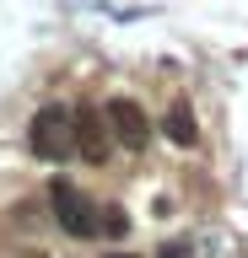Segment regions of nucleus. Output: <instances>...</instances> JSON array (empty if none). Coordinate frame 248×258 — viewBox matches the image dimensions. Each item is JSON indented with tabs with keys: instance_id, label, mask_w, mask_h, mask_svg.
<instances>
[{
	"instance_id": "1",
	"label": "nucleus",
	"mask_w": 248,
	"mask_h": 258,
	"mask_svg": "<svg viewBox=\"0 0 248 258\" xmlns=\"http://www.w3.org/2000/svg\"><path fill=\"white\" fill-rule=\"evenodd\" d=\"M27 151L38 161H65L76 151V113L49 102V108L33 113V124H27Z\"/></svg>"
},
{
	"instance_id": "2",
	"label": "nucleus",
	"mask_w": 248,
	"mask_h": 258,
	"mask_svg": "<svg viewBox=\"0 0 248 258\" xmlns=\"http://www.w3.org/2000/svg\"><path fill=\"white\" fill-rule=\"evenodd\" d=\"M49 205H54V221H60V231H65V237H81V242L97 237V205H92L76 183L54 177V183H49Z\"/></svg>"
},
{
	"instance_id": "3",
	"label": "nucleus",
	"mask_w": 248,
	"mask_h": 258,
	"mask_svg": "<svg viewBox=\"0 0 248 258\" xmlns=\"http://www.w3.org/2000/svg\"><path fill=\"white\" fill-rule=\"evenodd\" d=\"M103 118H108V129L119 135V145H130V151H146L151 135H157V124L146 118V108H140L135 97H108V102H103Z\"/></svg>"
},
{
	"instance_id": "4",
	"label": "nucleus",
	"mask_w": 248,
	"mask_h": 258,
	"mask_svg": "<svg viewBox=\"0 0 248 258\" xmlns=\"http://www.w3.org/2000/svg\"><path fill=\"white\" fill-rule=\"evenodd\" d=\"M76 156L86 167L108 161V129H103V113H92V108H76Z\"/></svg>"
},
{
	"instance_id": "5",
	"label": "nucleus",
	"mask_w": 248,
	"mask_h": 258,
	"mask_svg": "<svg viewBox=\"0 0 248 258\" xmlns=\"http://www.w3.org/2000/svg\"><path fill=\"white\" fill-rule=\"evenodd\" d=\"M162 135L178 151H194L200 145V118H194V108H189V97H173V108H167V118H162Z\"/></svg>"
},
{
	"instance_id": "6",
	"label": "nucleus",
	"mask_w": 248,
	"mask_h": 258,
	"mask_svg": "<svg viewBox=\"0 0 248 258\" xmlns=\"http://www.w3.org/2000/svg\"><path fill=\"white\" fill-rule=\"evenodd\" d=\"M97 231H103V237H130V215H124V210H119V205H108V210H97Z\"/></svg>"
},
{
	"instance_id": "7",
	"label": "nucleus",
	"mask_w": 248,
	"mask_h": 258,
	"mask_svg": "<svg viewBox=\"0 0 248 258\" xmlns=\"http://www.w3.org/2000/svg\"><path fill=\"white\" fill-rule=\"evenodd\" d=\"M183 253H189V242H167L162 247V258H183Z\"/></svg>"
}]
</instances>
